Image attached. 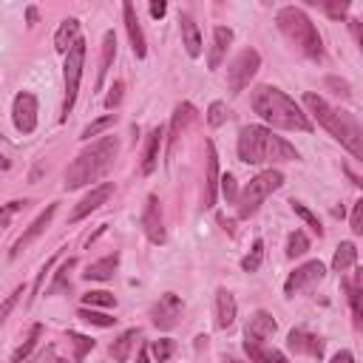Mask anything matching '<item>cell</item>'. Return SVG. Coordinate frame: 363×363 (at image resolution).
I'll use <instances>...</instances> for the list:
<instances>
[{
    "instance_id": "1",
    "label": "cell",
    "mask_w": 363,
    "mask_h": 363,
    "mask_svg": "<svg viewBox=\"0 0 363 363\" xmlns=\"http://www.w3.org/2000/svg\"><path fill=\"white\" fill-rule=\"evenodd\" d=\"M252 111L269 122L272 128H284V130H312V122L306 119V113L295 105V99H289L281 88L272 85H258L252 91Z\"/></svg>"
},
{
    "instance_id": "2",
    "label": "cell",
    "mask_w": 363,
    "mask_h": 363,
    "mask_svg": "<svg viewBox=\"0 0 363 363\" xmlns=\"http://www.w3.org/2000/svg\"><path fill=\"white\" fill-rule=\"evenodd\" d=\"M303 105L312 111V116L318 119V125L320 128H326L354 159H360L363 162V128L354 122V116L352 113H346V111H337V108H332L323 96H318V94H303Z\"/></svg>"
},
{
    "instance_id": "3",
    "label": "cell",
    "mask_w": 363,
    "mask_h": 363,
    "mask_svg": "<svg viewBox=\"0 0 363 363\" xmlns=\"http://www.w3.org/2000/svg\"><path fill=\"white\" fill-rule=\"evenodd\" d=\"M238 156L247 164H264V162H295L298 150L284 142L281 136H272V130L261 125H244L238 130Z\"/></svg>"
},
{
    "instance_id": "4",
    "label": "cell",
    "mask_w": 363,
    "mask_h": 363,
    "mask_svg": "<svg viewBox=\"0 0 363 363\" xmlns=\"http://www.w3.org/2000/svg\"><path fill=\"white\" fill-rule=\"evenodd\" d=\"M119 150V142L116 136H102L99 142H94L88 150H82L65 170V190H77V187H85L91 182H99L111 164H113V156Z\"/></svg>"
},
{
    "instance_id": "5",
    "label": "cell",
    "mask_w": 363,
    "mask_h": 363,
    "mask_svg": "<svg viewBox=\"0 0 363 363\" xmlns=\"http://www.w3.org/2000/svg\"><path fill=\"white\" fill-rule=\"evenodd\" d=\"M275 23H278L281 34H284V37H286L303 57H309V60H323L320 34H318L315 23H312L301 9H295V6L281 9L278 17H275Z\"/></svg>"
},
{
    "instance_id": "6",
    "label": "cell",
    "mask_w": 363,
    "mask_h": 363,
    "mask_svg": "<svg viewBox=\"0 0 363 363\" xmlns=\"http://www.w3.org/2000/svg\"><path fill=\"white\" fill-rule=\"evenodd\" d=\"M284 184V173L281 170H264V173H258L255 179H250L247 182V187L238 193V216L241 218H250L252 213H258V207L264 204V199L272 193V190H278Z\"/></svg>"
},
{
    "instance_id": "7",
    "label": "cell",
    "mask_w": 363,
    "mask_h": 363,
    "mask_svg": "<svg viewBox=\"0 0 363 363\" xmlns=\"http://www.w3.org/2000/svg\"><path fill=\"white\" fill-rule=\"evenodd\" d=\"M82 65H85V40H77L74 48L65 54V65H62V79H65V105H62V119L68 116V111L74 108L77 91H79V77H82Z\"/></svg>"
},
{
    "instance_id": "8",
    "label": "cell",
    "mask_w": 363,
    "mask_h": 363,
    "mask_svg": "<svg viewBox=\"0 0 363 363\" xmlns=\"http://www.w3.org/2000/svg\"><path fill=\"white\" fill-rule=\"evenodd\" d=\"M258 65H261L258 51H255V48H244V51L230 62V68H227V85H230V91H233V94H241V91L250 85V79L255 77Z\"/></svg>"
},
{
    "instance_id": "9",
    "label": "cell",
    "mask_w": 363,
    "mask_h": 363,
    "mask_svg": "<svg viewBox=\"0 0 363 363\" xmlns=\"http://www.w3.org/2000/svg\"><path fill=\"white\" fill-rule=\"evenodd\" d=\"M11 119L14 128L20 133H31L37 128V96L31 91H20L14 96V108H11Z\"/></svg>"
},
{
    "instance_id": "10",
    "label": "cell",
    "mask_w": 363,
    "mask_h": 363,
    "mask_svg": "<svg viewBox=\"0 0 363 363\" xmlns=\"http://www.w3.org/2000/svg\"><path fill=\"white\" fill-rule=\"evenodd\" d=\"M323 275H326V267H323L320 261H306L303 267H298L295 272H289V278H286V284H284V292H286V295H295V292H301V289L318 284Z\"/></svg>"
},
{
    "instance_id": "11",
    "label": "cell",
    "mask_w": 363,
    "mask_h": 363,
    "mask_svg": "<svg viewBox=\"0 0 363 363\" xmlns=\"http://www.w3.org/2000/svg\"><path fill=\"white\" fill-rule=\"evenodd\" d=\"M182 309H184V303H182V298L179 295H173V292H164L162 298H159V303L153 306V323L159 326V329H173L176 323H179V318H182Z\"/></svg>"
},
{
    "instance_id": "12",
    "label": "cell",
    "mask_w": 363,
    "mask_h": 363,
    "mask_svg": "<svg viewBox=\"0 0 363 363\" xmlns=\"http://www.w3.org/2000/svg\"><path fill=\"white\" fill-rule=\"evenodd\" d=\"M275 332V320L269 312H255L244 329V349L247 346H264V340Z\"/></svg>"
},
{
    "instance_id": "13",
    "label": "cell",
    "mask_w": 363,
    "mask_h": 363,
    "mask_svg": "<svg viewBox=\"0 0 363 363\" xmlns=\"http://www.w3.org/2000/svg\"><path fill=\"white\" fill-rule=\"evenodd\" d=\"M111 193H113V184L111 182H102V184H96V187H91V193L71 210V216H68V221L74 224V221H79L82 216H88V213H94L96 207H102L108 199H111Z\"/></svg>"
},
{
    "instance_id": "14",
    "label": "cell",
    "mask_w": 363,
    "mask_h": 363,
    "mask_svg": "<svg viewBox=\"0 0 363 363\" xmlns=\"http://www.w3.org/2000/svg\"><path fill=\"white\" fill-rule=\"evenodd\" d=\"M286 346H289L295 354H309V357H315V360L323 357V340H320L318 335L306 332V329H292L289 337H286Z\"/></svg>"
},
{
    "instance_id": "15",
    "label": "cell",
    "mask_w": 363,
    "mask_h": 363,
    "mask_svg": "<svg viewBox=\"0 0 363 363\" xmlns=\"http://www.w3.org/2000/svg\"><path fill=\"white\" fill-rule=\"evenodd\" d=\"M142 227H145V235L153 241V244H164V224H162V210H159V199L156 196H147V207L142 213Z\"/></svg>"
},
{
    "instance_id": "16",
    "label": "cell",
    "mask_w": 363,
    "mask_h": 363,
    "mask_svg": "<svg viewBox=\"0 0 363 363\" xmlns=\"http://www.w3.org/2000/svg\"><path fill=\"white\" fill-rule=\"evenodd\" d=\"M54 213H57V204H48V207H45V210H43V213L28 224V230L14 241V247H11V252H9V258H17V255H20V250H23V247H28V244H31V241H34V238H37V235L51 224Z\"/></svg>"
},
{
    "instance_id": "17",
    "label": "cell",
    "mask_w": 363,
    "mask_h": 363,
    "mask_svg": "<svg viewBox=\"0 0 363 363\" xmlns=\"http://www.w3.org/2000/svg\"><path fill=\"white\" fill-rule=\"evenodd\" d=\"M343 289H346V295H349L354 329H363V269H354L352 278H343Z\"/></svg>"
},
{
    "instance_id": "18",
    "label": "cell",
    "mask_w": 363,
    "mask_h": 363,
    "mask_svg": "<svg viewBox=\"0 0 363 363\" xmlns=\"http://www.w3.org/2000/svg\"><path fill=\"white\" fill-rule=\"evenodd\" d=\"M218 156L213 142H207V173H204V207L216 204V187H218Z\"/></svg>"
},
{
    "instance_id": "19",
    "label": "cell",
    "mask_w": 363,
    "mask_h": 363,
    "mask_svg": "<svg viewBox=\"0 0 363 363\" xmlns=\"http://www.w3.org/2000/svg\"><path fill=\"white\" fill-rule=\"evenodd\" d=\"M122 11H125V28H128V37H130L133 54L142 60V57L147 54V48H145V34H142L139 20H136V9H133V3H125V6H122Z\"/></svg>"
},
{
    "instance_id": "20",
    "label": "cell",
    "mask_w": 363,
    "mask_h": 363,
    "mask_svg": "<svg viewBox=\"0 0 363 363\" xmlns=\"http://www.w3.org/2000/svg\"><path fill=\"white\" fill-rule=\"evenodd\" d=\"M193 116H196V108H193L190 102L176 105V111H173V122H170V136H167V156H173V147H176V142H179V133H182V128H184Z\"/></svg>"
},
{
    "instance_id": "21",
    "label": "cell",
    "mask_w": 363,
    "mask_h": 363,
    "mask_svg": "<svg viewBox=\"0 0 363 363\" xmlns=\"http://www.w3.org/2000/svg\"><path fill=\"white\" fill-rule=\"evenodd\" d=\"M77 40H79V20H77V17H68V20L57 28V34H54V48H57L60 54H68Z\"/></svg>"
},
{
    "instance_id": "22",
    "label": "cell",
    "mask_w": 363,
    "mask_h": 363,
    "mask_svg": "<svg viewBox=\"0 0 363 363\" xmlns=\"http://www.w3.org/2000/svg\"><path fill=\"white\" fill-rule=\"evenodd\" d=\"M162 139H164V128H153L150 136H147V147H145V159H142V173L150 176L159 164V147H162Z\"/></svg>"
},
{
    "instance_id": "23",
    "label": "cell",
    "mask_w": 363,
    "mask_h": 363,
    "mask_svg": "<svg viewBox=\"0 0 363 363\" xmlns=\"http://www.w3.org/2000/svg\"><path fill=\"white\" fill-rule=\"evenodd\" d=\"M230 43H233V31L224 28V26H216V31H213V48H210V57H207V65L210 68H218L221 65Z\"/></svg>"
},
{
    "instance_id": "24",
    "label": "cell",
    "mask_w": 363,
    "mask_h": 363,
    "mask_svg": "<svg viewBox=\"0 0 363 363\" xmlns=\"http://www.w3.org/2000/svg\"><path fill=\"white\" fill-rule=\"evenodd\" d=\"M235 312H238L235 298H233L227 289H218V292H216V315H218V326H221V329L233 326V323H235Z\"/></svg>"
},
{
    "instance_id": "25",
    "label": "cell",
    "mask_w": 363,
    "mask_h": 363,
    "mask_svg": "<svg viewBox=\"0 0 363 363\" xmlns=\"http://www.w3.org/2000/svg\"><path fill=\"white\" fill-rule=\"evenodd\" d=\"M182 37H184V51L190 57H199L201 54V34H199V26L193 23L190 14H182Z\"/></svg>"
},
{
    "instance_id": "26",
    "label": "cell",
    "mask_w": 363,
    "mask_h": 363,
    "mask_svg": "<svg viewBox=\"0 0 363 363\" xmlns=\"http://www.w3.org/2000/svg\"><path fill=\"white\" fill-rule=\"evenodd\" d=\"M113 57H116V37H113V31H105V37H102V60H99V74H96V91L102 88Z\"/></svg>"
},
{
    "instance_id": "27",
    "label": "cell",
    "mask_w": 363,
    "mask_h": 363,
    "mask_svg": "<svg viewBox=\"0 0 363 363\" xmlns=\"http://www.w3.org/2000/svg\"><path fill=\"white\" fill-rule=\"evenodd\" d=\"M119 267V255L113 252V255H108V258H102V261H94V264H88V269L82 272L88 281H108V278H113V269Z\"/></svg>"
},
{
    "instance_id": "28",
    "label": "cell",
    "mask_w": 363,
    "mask_h": 363,
    "mask_svg": "<svg viewBox=\"0 0 363 363\" xmlns=\"http://www.w3.org/2000/svg\"><path fill=\"white\" fill-rule=\"evenodd\" d=\"M136 340H139V329H128V332H122V335L111 343V357H113V360H119V363H125V360L130 357V352H133Z\"/></svg>"
},
{
    "instance_id": "29",
    "label": "cell",
    "mask_w": 363,
    "mask_h": 363,
    "mask_svg": "<svg viewBox=\"0 0 363 363\" xmlns=\"http://www.w3.org/2000/svg\"><path fill=\"white\" fill-rule=\"evenodd\" d=\"M354 261H357V250H354V244H352V241H343V244H337V250H335L332 269H335V272H346L349 267H354Z\"/></svg>"
},
{
    "instance_id": "30",
    "label": "cell",
    "mask_w": 363,
    "mask_h": 363,
    "mask_svg": "<svg viewBox=\"0 0 363 363\" xmlns=\"http://www.w3.org/2000/svg\"><path fill=\"white\" fill-rule=\"evenodd\" d=\"M247 354H250L252 363H289L284 357V352L269 349V346H247Z\"/></svg>"
},
{
    "instance_id": "31",
    "label": "cell",
    "mask_w": 363,
    "mask_h": 363,
    "mask_svg": "<svg viewBox=\"0 0 363 363\" xmlns=\"http://www.w3.org/2000/svg\"><path fill=\"white\" fill-rule=\"evenodd\" d=\"M40 335H43V326L40 323H34L31 329H28V337L14 349V354H11V363H23L28 354H31V349L37 346V340H40Z\"/></svg>"
},
{
    "instance_id": "32",
    "label": "cell",
    "mask_w": 363,
    "mask_h": 363,
    "mask_svg": "<svg viewBox=\"0 0 363 363\" xmlns=\"http://www.w3.org/2000/svg\"><path fill=\"white\" fill-rule=\"evenodd\" d=\"M306 250H309V238L303 235V230L289 233V238H286V255H289V258H298V255H303Z\"/></svg>"
},
{
    "instance_id": "33",
    "label": "cell",
    "mask_w": 363,
    "mask_h": 363,
    "mask_svg": "<svg viewBox=\"0 0 363 363\" xmlns=\"http://www.w3.org/2000/svg\"><path fill=\"white\" fill-rule=\"evenodd\" d=\"M116 122V113H105V116H99V119H94L88 128H82V133H79V139H91V136H96V133H102V130H108L111 125Z\"/></svg>"
},
{
    "instance_id": "34",
    "label": "cell",
    "mask_w": 363,
    "mask_h": 363,
    "mask_svg": "<svg viewBox=\"0 0 363 363\" xmlns=\"http://www.w3.org/2000/svg\"><path fill=\"white\" fill-rule=\"evenodd\" d=\"M261 261H264V241H261V238H255V244H252L250 255L241 261V269H244V272H255V269L261 267Z\"/></svg>"
},
{
    "instance_id": "35",
    "label": "cell",
    "mask_w": 363,
    "mask_h": 363,
    "mask_svg": "<svg viewBox=\"0 0 363 363\" xmlns=\"http://www.w3.org/2000/svg\"><path fill=\"white\" fill-rule=\"evenodd\" d=\"M173 349H176V343L170 337H162V340H153L150 343V354L156 357V363H167L170 354H173Z\"/></svg>"
},
{
    "instance_id": "36",
    "label": "cell",
    "mask_w": 363,
    "mask_h": 363,
    "mask_svg": "<svg viewBox=\"0 0 363 363\" xmlns=\"http://www.w3.org/2000/svg\"><path fill=\"white\" fill-rule=\"evenodd\" d=\"M77 267V258H68L60 269H57V278H54V284L48 286V295H54V292H60V289H65L68 286V272Z\"/></svg>"
},
{
    "instance_id": "37",
    "label": "cell",
    "mask_w": 363,
    "mask_h": 363,
    "mask_svg": "<svg viewBox=\"0 0 363 363\" xmlns=\"http://www.w3.org/2000/svg\"><path fill=\"white\" fill-rule=\"evenodd\" d=\"M77 315H79L85 323H94V326H102V329L116 323V318H111V315H102V312H94V309H88V306H82Z\"/></svg>"
},
{
    "instance_id": "38",
    "label": "cell",
    "mask_w": 363,
    "mask_h": 363,
    "mask_svg": "<svg viewBox=\"0 0 363 363\" xmlns=\"http://www.w3.org/2000/svg\"><path fill=\"white\" fill-rule=\"evenodd\" d=\"M68 340L74 343V357L77 360H82L91 349H94V340L88 337V335H79V332H68Z\"/></svg>"
},
{
    "instance_id": "39",
    "label": "cell",
    "mask_w": 363,
    "mask_h": 363,
    "mask_svg": "<svg viewBox=\"0 0 363 363\" xmlns=\"http://www.w3.org/2000/svg\"><path fill=\"white\" fill-rule=\"evenodd\" d=\"M82 306H116V298H113L111 292H102V289H96V292H88V295H82Z\"/></svg>"
},
{
    "instance_id": "40",
    "label": "cell",
    "mask_w": 363,
    "mask_h": 363,
    "mask_svg": "<svg viewBox=\"0 0 363 363\" xmlns=\"http://www.w3.org/2000/svg\"><path fill=\"white\" fill-rule=\"evenodd\" d=\"M224 119H227V108H224V102H210V108H207V122L213 125V128H218V125H224Z\"/></svg>"
},
{
    "instance_id": "41",
    "label": "cell",
    "mask_w": 363,
    "mask_h": 363,
    "mask_svg": "<svg viewBox=\"0 0 363 363\" xmlns=\"http://www.w3.org/2000/svg\"><path fill=\"white\" fill-rule=\"evenodd\" d=\"M292 210H295V213H298V216H301V218H303V221H306V224H309V227H312V230L320 235V221H318V216H315L312 210H306V204L292 201Z\"/></svg>"
},
{
    "instance_id": "42",
    "label": "cell",
    "mask_w": 363,
    "mask_h": 363,
    "mask_svg": "<svg viewBox=\"0 0 363 363\" xmlns=\"http://www.w3.org/2000/svg\"><path fill=\"white\" fill-rule=\"evenodd\" d=\"M221 193H224V199L233 204V201H238V187H235V179H233V173H224L221 176Z\"/></svg>"
},
{
    "instance_id": "43",
    "label": "cell",
    "mask_w": 363,
    "mask_h": 363,
    "mask_svg": "<svg viewBox=\"0 0 363 363\" xmlns=\"http://www.w3.org/2000/svg\"><path fill=\"white\" fill-rule=\"evenodd\" d=\"M352 233L354 235H363V199L354 201V210H352Z\"/></svg>"
},
{
    "instance_id": "44",
    "label": "cell",
    "mask_w": 363,
    "mask_h": 363,
    "mask_svg": "<svg viewBox=\"0 0 363 363\" xmlns=\"http://www.w3.org/2000/svg\"><path fill=\"white\" fill-rule=\"evenodd\" d=\"M320 9L329 14V17H343L349 11V3L346 0H337V3H320Z\"/></svg>"
},
{
    "instance_id": "45",
    "label": "cell",
    "mask_w": 363,
    "mask_h": 363,
    "mask_svg": "<svg viewBox=\"0 0 363 363\" xmlns=\"http://www.w3.org/2000/svg\"><path fill=\"white\" fill-rule=\"evenodd\" d=\"M122 82H113V88H111V94L105 96V108H116L119 102H122Z\"/></svg>"
},
{
    "instance_id": "46",
    "label": "cell",
    "mask_w": 363,
    "mask_h": 363,
    "mask_svg": "<svg viewBox=\"0 0 363 363\" xmlns=\"http://www.w3.org/2000/svg\"><path fill=\"white\" fill-rule=\"evenodd\" d=\"M57 255H60V252H54V255H51V258H48L45 264H43V269L37 272V281H34V292H40V286H43V281H45V272H48V269L54 267V261H57Z\"/></svg>"
},
{
    "instance_id": "47",
    "label": "cell",
    "mask_w": 363,
    "mask_h": 363,
    "mask_svg": "<svg viewBox=\"0 0 363 363\" xmlns=\"http://www.w3.org/2000/svg\"><path fill=\"white\" fill-rule=\"evenodd\" d=\"M20 295H23V286H17V289L6 298V303H3V309H0V315H3V318H9V312H11V306L17 303V298H20Z\"/></svg>"
},
{
    "instance_id": "48",
    "label": "cell",
    "mask_w": 363,
    "mask_h": 363,
    "mask_svg": "<svg viewBox=\"0 0 363 363\" xmlns=\"http://www.w3.org/2000/svg\"><path fill=\"white\" fill-rule=\"evenodd\" d=\"M31 363H57V360H54V346H45L40 354H34Z\"/></svg>"
},
{
    "instance_id": "49",
    "label": "cell",
    "mask_w": 363,
    "mask_h": 363,
    "mask_svg": "<svg viewBox=\"0 0 363 363\" xmlns=\"http://www.w3.org/2000/svg\"><path fill=\"white\" fill-rule=\"evenodd\" d=\"M349 31H352V37L357 40V45H360V51H363V23H360V20H349Z\"/></svg>"
},
{
    "instance_id": "50",
    "label": "cell",
    "mask_w": 363,
    "mask_h": 363,
    "mask_svg": "<svg viewBox=\"0 0 363 363\" xmlns=\"http://www.w3.org/2000/svg\"><path fill=\"white\" fill-rule=\"evenodd\" d=\"M329 363H354V357H352V352H346V349H343V352H337Z\"/></svg>"
},
{
    "instance_id": "51",
    "label": "cell",
    "mask_w": 363,
    "mask_h": 363,
    "mask_svg": "<svg viewBox=\"0 0 363 363\" xmlns=\"http://www.w3.org/2000/svg\"><path fill=\"white\" fill-rule=\"evenodd\" d=\"M164 11H167V6L164 3H150V14L159 20V17H164Z\"/></svg>"
},
{
    "instance_id": "52",
    "label": "cell",
    "mask_w": 363,
    "mask_h": 363,
    "mask_svg": "<svg viewBox=\"0 0 363 363\" xmlns=\"http://www.w3.org/2000/svg\"><path fill=\"white\" fill-rule=\"evenodd\" d=\"M218 224H221L227 233H233V218H227V216H218Z\"/></svg>"
},
{
    "instance_id": "53",
    "label": "cell",
    "mask_w": 363,
    "mask_h": 363,
    "mask_svg": "<svg viewBox=\"0 0 363 363\" xmlns=\"http://www.w3.org/2000/svg\"><path fill=\"white\" fill-rule=\"evenodd\" d=\"M147 352H150V346H142V349H139V357H136V363H147Z\"/></svg>"
},
{
    "instance_id": "54",
    "label": "cell",
    "mask_w": 363,
    "mask_h": 363,
    "mask_svg": "<svg viewBox=\"0 0 363 363\" xmlns=\"http://www.w3.org/2000/svg\"><path fill=\"white\" fill-rule=\"evenodd\" d=\"M26 17H28V23H37V9H28Z\"/></svg>"
},
{
    "instance_id": "55",
    "label": "cell",
    "mask_w": 363,
    "mask_h": 363,
    "mask_svg": "<svg viewBox=\"0 0 363 363\" xmlns=\"http://www.w3.org/2000/svg\"><path fill=\"white\" fill-rule=\"evenodd\" d=\"M224 363H247V360H238V357H224Z\"/></svg>"
},
{
    "instance_id": "56",
    "label": "cell",
    "mask_w": 363,
    "mask_h": 363,
    "mask_svg": "<svg viewBox=\"0 0 363 363\" xmlns=\"http://www.w3.org/2000/svg\"><path fill=\"white\" fill-rule=\"evenodd\" d=\"M57 363H68V360H57Z\"/></svg>"
}]
</instances>
